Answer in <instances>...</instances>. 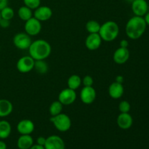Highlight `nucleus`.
<instances>
[{
    "label": "nucleus",
    "instance_id": "9b49d317",
    "mask_svg": "<svg viewBox=\"0 0 149 149\" xmlns=\"http://www.w3.org/2000/svg\"><path fill=\"white\" fill-rule=\"evenodd\" d=\"M131 4L132 13L135 15L143 17L148 12V4L146 0H134Z\"/></svg>",
    "mask_w": 149,
    "mask_h": 149
},
{
    "label": "nucleus",
    "instance_id": "c85d7f7f",
    "mask_svg": "<svg viewBox=\"0 0 149 149\" xmlns=\"http://www.w3.org/2000/svg\"><path fill=\"white\" fill-rule=\"evenodd\" d=\"M94 83L93 78L90 75H87L81 79V84H83L84 87H92Z\"/></svg>",
    "mask_w": 149,
    "mask_h": 149
},
{
    "label": "nucleus",
    "instance_id": "f03ea898",
    "mask_svg": "<svg viewBox=\"0 0 149 149\" xmlns=\"http://www.w3.org/2000/svg\"><path fill=\"white\" fill-rule=\"evenodd\" d=\"M28 49L29 55L34 61L46 60L52 52L51 45L44 39H38L32 42Z\"/></svg>",
    "mask_w": 149,
    "mask_h": 149
},
{
    "label": "nucleus",
    "instance_id": "4468645a",
    "mask_svg": "<svg viewBox=\"0 0 149 149\" xmlns=\"http://www.w3.org/2000/svg\"><path fill=\"white\" fill-rule=\"evenodd\" d=\"M130 51L128 48L119 47L116 49L113 55V60L116 64L122 65L126 63L130 58Z\"/></svg>",
    "mask_w": 149,
    "mask_h": 149
},
{
    "label": "nucleus",
    "instance_id": "e433bc0d",
    "mask_svg": "<svg viewBox=\"0 0 149 149\" xmlns=\"http://www.w3.org/2000/svg\"><path fill=\"white\" fill-rule=\"evenodd\" d=\"M0 149H7V144L3 141H0Z\"/></svg>",
    "mask_w": 149,
    "mask_h": 149
},
{
    "label": "nucleus",
    "instance_id": "473e14b6",
    "mask_svg": "<svg viewBox=\"0 0 149 149\" xmlns=\"http://www.w3.org/2000/svg\"><path fill=\"white\" fill-rule=\"evenodd\" d=\"M119 45H120L121 47L127 48L128 45H129V42H128V41L126 40V39H122L120 42V43H119Z\"/></svg>",
    "mask_w": 149,
    "mask_h": 149
},
{
    "label": "nucleus",
    "instance_id": "2f4dec72",
    "mask_svg": "<svg viewBox=\"0 0 149 149\" xmlns=\"http://www.w3.org/2000/svg\"><path fill=\"white\" fill-rule=\"evenodd\" d=\"M8 6V0H0V10Z\"/></svg>",
    "mask_w": 149,
    "mask_h": 149
},
{
    "label": "nucleus",
    "instance_id": "f3484780",
    "mask_svg": "<svg viewBox=\"0 0 149 149\" xmlns=\"http://www.w3.org/2000/svg\"><path fill=\"white\" fill-rule=\"evenodd\" d=\"M125 89L122 84L116 81L112 83L109 87V94L110 97L113 99H119L124 95Z\"/></svg>",
    "mask_w": 149,
    "mask_h": 149
},
{
    "label": "nucleus",
    "instance_id": "ea45409f",
    "mask_svg": "<svg viewBox=\"0 0 149 149\" xmlns=\"http://www.w3.org/2000/svg\"><path fill=\"white\" fill-rule=\"evenodd\" d=\"M0 49H1V47H0Z\"/></svg>",
    "mask_w": 149,
    "mask_h": 149
},
{
    "label": "nucleus",
    "instance_id": "c9c22d12",
    "mask_svg": "<svg viewBox=\"0 0 149 149\" xmlns=\"http://www.w3.org/2000/svg\"><path fill=\"white\" fill-rule=\"evenodd\" d=\"M143 18L144 20H145L147 26H149V12H148V13L143 16Z\"/></svg>",
    "mask_w": 149,
    "mask_h": 149
},
{
    "label": "nucleus",
    "instance_id": "bb28decb",
    "mask_svg": "<svg viewBox=\"0 0 149 149\" xmlns=\"http://www.w3.org/2000/svg\"><path fill=\"white\" fill-rule=\"evenodd\" d=\"M24 5L30 8L31 10H34L39 7L41 4V0H23Z\"/></svg>",
    "mask_w": 149,
    "mask_h": 149
},
{
    "label": "nucleus",
    "instance_id": "f257e3e1",
    "mask_svg": "<svg viewBox=\"0 0 149 149\" xmlns=\"http://www.w3.org/2000/svg\"><path fill=\"white\" fill-rule=\"evenodd\" d=\"M147 25L143 17L133 16L127 22L125 32L128 38L131 39H138L145 33Z\"/></svg>",
    "mask_w": 149,
    "mask_h": 149
},
{
    "label": "nucleus",
    "instance_id": "6e6552de",
    "mask_svg": "<svg viewBox=\"0 0 149 149\" xmlns=\"http://www.w3.org/2000/svg\"><path fill=\"white\" fill-rule=\"evenodd\" d=\"M77 97V95L75 90L68 87L60 92L58 95V100L62 103L63 106H69L75 102Z\"/></svg>",
    "mask_w": 149,
    "mask_h": 149
},
{
    "label": "nucleus",
    "instance_id": "a211bd4d",
    "mask_svg": "<svg viewBox=\"0 0 149 149\" xmlns=\"http://www.w3.org/2000/svg\"><path fill=\"white\" fill-rule=\"evenodd\" d=\"M13 111V103L7 99H0V117L10 116Z\"/></svg>",
    "mask_w": 149,
    "mask_h": 149
},
{
    "label": "nucleus",
    "instance_id": "5701e85b",
    "mask_svg": "<svg viewBox=\"0 0 149 149\" xmlns=\"http://www.w3.org/2000/svg\"><path fill=\"white\" fill-rule=\"evenodd\" d=\"M47 63H46L45 60H39V61H35L34 67L33 69L39 74H45L48 71Z\"/></svg>",
    "mask_w": 149,
    "mask_h": 149
},
{
    "label": "nucleus",
    "instance_id": "4be33fe9",
    "mask_svg": "<svg viewBox=\"0 0 149 149\" xmlns=\"http://www.w3.org/2000/svg\"><path fill=\"white\" fill-rule=\"evenodd\" d=\"M67 84L68 88L74 90H77L81 84V78L77 74H73L68 79Z\"/></svg>",
    "mask_w": 149,
    "mask_h": 149
},
{
    "label": "nucleus",
    "instance_id": "a878e982",
    "mask_svg": "<svg viewBox=\"0 0 149 149\" xmlns=\"http://www.w3.org/2000/svg\"><path fill=\"white\" fill-rule=\"evenodd\" d=\"M0 14H1V17L6 20H11L15 15V12L12 7H6L1 10H0Z\"/></svg>",
    "mask_w": 149,
    "mask_h": 149
},
{
    "label": "nucleus",
    "instance_id": "393cba45",
    "mask_svg": "<svg viewBox=\"0 0 149 149\" xmlns=\"http://www.w3.org/2000/svg\"><path fill=\"white\" fill-rule=\"evenodd\" d=\"M85 28L89 33H98L100 29V24L97 20H91L86 23Z\"/></svg>",
    "mask_w": 149,
    "mask_h": 149
},
{
    "label": "nucleus",
    "instance_id": "72a5a7b5",
    "mask_svg": "<svg viewBox=\"0 0 149 149\" xmlns=\"http://www.w3.org/2000/svg\"><path fill=\"white\" fill-rule=\"evenodd\" d=\"M29 149H45V147L43 146H40L39 144H33Z\"/></svg>",
    "mask_w": 149,
    "mask_h": 149
},
{
    "label": "nucleus",
    "instance_id": "7ed1b4c3",
    "mask_svg": "<svg viewBox=\"0 0 149 149\" xmlns=\"http://www.w3.org/2000/svg\"><path fill=\"white\" fill-rule=\"evenodd\" d=\"M98 33L102 40L105 42H113L119 36V27L116 22L109 20L100 25V29Z\"/></svg>",
    "mask_w": 149,
    "mask_h": 149
},
{
    "label": "nucleus",
    "instance_id": "1a4fd4ad",
    "mask_svg": "<svg viewBox=\"0 0 149 149\" xmlns=\"http://www.w3.org/2000/svg\"><path fill=\"white\" fill-rule=\"evenodd\" d=\"M97 96L95 90L92 87H84L80 92V99L86 105L92 104Z\"/></svg>",
    "mask_w": 149,
    "mask_h": 149
},
{
    "label": "nucleus",
    "instance_id": "c756f323",
    "mask_svg": "<svg viewBox=\"0 0 149 149\" xmlns=\"http://www.w3.org/2000/svg\"><path fill=\"white\" fill-rule=\"evenodd\" d=\"M10 26V20H6V19L1 18L0 20V26L2 29H7Z\"/></svg>",
    "mask_w": 149,
    "mask_h": 149
},
{
    "label": "nucleus",
    "instance_id": "f704fd0d",
    "mask_svg": "<svg viewBox=\"0 0 149 149\" xmlns=\"http://www.w3.org/2000/svg\"><path fill=\"white\" fill-rule=\"evenodd\" d=\"M116 81L118 83H120V84H122L124 82V77L121 75L117 76L116 77Z\"/></svg>",
    "mask_w": 149,
    "mask_h": 149
},
{
    "label": "nucleus",
    "instance_id": "39448f33",
    "mask_svg": "<svg viewBox=\"0 0 149 149\" xmlns=\"http://www.w3.org/2000/svg\"><path fill=\"white\" fill-rule=\"evenodd\" d=\"M32 43L31 36L26 32H20L15 35L13 37V44L19 49H28Z\"/></svg>",
    "mask_w": 149,
    "mask_h": 149
},
{
    "label": "nucleus",
    "instance_id": "2eb2a0df",
    "mask_svg": "<svg viewBox=\"0 0 149 149\" xmlns=\"http://www.w3.org/2000/svg\"><path fill=\"white\" fill-rule=\"evenodd\" d=\"M34 123L30 119H22L17 123V132L20 135H31L34 131Z\"/></svg>",
    "mask_w": 149,
    "mask_h": 149
},
{
    "label": "nucleus",
    "instance_id": "412c9836",
    "mask_svg": "<svg viewBox=\"0 0 149 149\" xmlns=\"http://www.w3.org/2000/svg\"><path fill=\"white\" fill-rule=\"evenodd\" d=\"M33 10L26 6H22L17 10V15L22 20L26 22L33 17Z\"/></svg>",
    "mask_w": 149,
    "mask_h": 149
},
{
    "label": "nucleus",
    "instance_id": "4c0bfd02",
    "mask_svg": "<svg viewBox=\"0 0 149 149\" xmlns=\"http://www.w3.org/2000/svg\"><path fill=\"white\" fill-rule=\"evenodd\" d=\"M125 1H127V2H130V3H132V1H134V0H125Z\"/></svg>",
    "mask_w": 149,
    "mask_h": 149
},
{
    "label": "nucleus",
    "instance_id": "20e7f679",
    "mask_svg": "<svg viewBox=\"0 0 149 149\" xmlns=\"http://www.w3.org/2000/svg\"><path fill=\"white\" fill-rule=\"evenodd\" d=\"M49 121L60 132H67L69 130L71 127V119L68 115L63 113H61L56 116H51Z\"/></svg>",
    "mask_w": 149,
    "mask_h": 149
},
{
    "label": "nucleus",
    "instance_id": "58836bf2",
    "mask_svg": "<svg viewBox=\"0 0 149 149\" xmlns=\"http://www.w3.org/2000/svg\"><path fill=\"white\" fill-rule=\"evenodd\" d=\"M1 14H0V20H1Z\"/></svg>",
    "mask_w": 149,
    "mask_h": 149
},
{
    "label": "nucleus",
    "instance_id": "aec40b11",
    "mask_svg": "<svg viewBox=\"0 0 149 149\" xmlns=\"http://www.w3.org/2000/svg\"><path fill=\"white\" fill-rule=\"evenodd\" d=\"M12 132L11 125L6 120L0 121V139L4 140L8 138Z\"/></svg>",
    "mask_w": 149,
    "mask_h": 149
},
{
    "label": "nucleus",
    "instance_id": "6ab92c4d",
    "mask_svg": "<svg viewBox=\"0 0 149 149\" xmlns=\"http://www.w3.org/2000/svg\"><path fill=\"white\" fill-rule=\"evenodd\" d=\"M33 145V139L31 135H21L17 141L19 149H29Z\"/></svg>",
    "mask_w": 149,
    "mask_h": 149
},
{
    "label": "nucleus",
    "instance_id": "ddd939ff",
    "mask_svg": "<svg viewBox=\"0 0 149 149\" xmlns=\"http://www.w3.org/2000/svg\"><path fill=\"white\" fill-rule=\"evenodd\" d=\"M102 39L98 33H90L86 38L85 46L89 50H96L100 47Z\"/></svg>",
    "mask_w": 149,
    "mask_h": 149
},
{
    "label": "nucleus",
    "instance_id": "7c9ffc66",
    "mask_svg": "<svg viewBox=\"0 0 149 149\" xmlns=\"http://www.w3.org/2000/svg\"><path fill=\"white\" fill-rule=\"evenodd\" d=\"M45 142H46V138L43 136L38 137L37 139H36V143L39 144L40 146H45Z\"/></svg>",
    "mask_w": 149,
    "mask_h": 149
},
{
    "label": "nucleus",
    "instance_id": "f8f14e48",
    "mask_svg": "<svg viewBox=\"0 0 149 149\" xmlns=\"http://www.w3.org/2000/svg\"><path fill=\"white\" fill-rule=\"evenodd\" d=\"M33 16L39 21H47L52 16V10L47 6H39L34 10Z\"/></svg>",
    "mask_w": 149,
    "mask_h": 149
},
{
    "label": "nucleus",
    "instance_id": "0eeeda50",
    "mask_svg": "<svg viewBox=\"0 0 149 149\" xmlns=\"http://www.w3.org/2000/svg\"><path fill=\"white\" fill-rule=\"evenodd\" d=\"M35 61L30 56V55H26L17 61L16 63V68L18 70L19 72L26 74L31 71L34 67Z\"/></svg>",
    "mask_w": 149,
    "mask_h": 149
},
{
    "label": "nucleus",
    "instance_id": "dca6fc26",
    "mask_svg": "<svg viewBox=\"0 0 149 149\" xmlns=\"http://www.w3.org/2000/svg\"><path fill=\"white\" fill-rule=\"evenodd\" d=\"M117 125L122 130H128L132 126L133 118L129 113H120L116 119Z\"/></svg>",
    "mask_w": 149,
    "mask_h": 149
},
{
    "label": "nucleus",
    "instance_id": "b1692460",
    "mask_svg": "<svg viewBox=\"0 0 149 149\" xmlns=\"http://www.w3.org/2000/svg\"><path fill=\"white\" fill-rule=\"evenodd\" d=\"M63 104L59 101V100H55L52 102L49 108V112L51 116H56V115L60 114L62 113L63 110Z\"/></svg>",
    "mask_w": 149,
    "mask_h": 149
},
{
    "label": "nucleus",
    "instance_id": "9d476101",
    "mask_svg": "<svg viewBox=\"0 0 149 149\" xmlns=\"http://www.w3.org/2000/svg\"><path fill=\"white\" fill-rule=\"evenodd\" d=\"M45 149H65V145L63 140L58 135H52L46 138Z\"/></svg>",
    "mask_w": 149,
    "mask_h": 149
},
{
    "label": "nucleus",
    "instance_id": "cd10ccee",
    "mask_svg": "<svg viewBox=\"0 0 149 149\" xmlns=\"http://www.w3.org/2000/svg\"><path fill=\"white\" fill-rule=\"evenodd\" d=\"M130 109V103L127 100H122L119 104V110L120 113H129Z\"/></svg>",
    "mask_w": 149,
    "mask_h": 149
},
{
    "label": "nucleus",
    "instance_id": "423d86ee",
    "mask_svg": "<svg viewBox=\"0 0 149 149\" xmlns=\"http://www.w3.org/2000/svg\"><path fill=\"white\" fill-rule=\"evenodd\" d=\"M25 31L31 36H34L39 34L42 31V23L41 21L32 17L29 20H26L24 25Z\"/></svg>",
    "mask_w": 149,
    "mask_h": 149
}]
</instances>
